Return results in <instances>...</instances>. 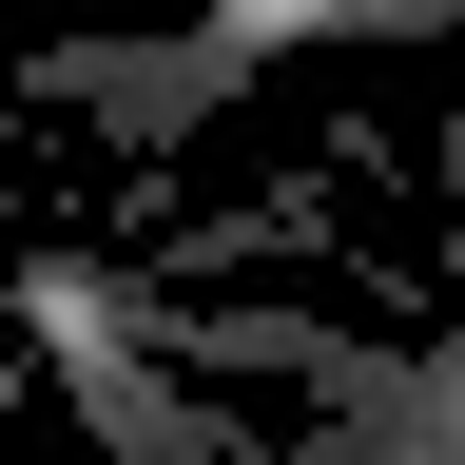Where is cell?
Masks as SVG:
<instances>
[{"mask_svg":"<svg viewBox=\"0 0 465 465\" xmlns=\"http://www.w3.org/2000/svg\"><path fill=\"white\" fill-rule=\"evenodd\" d=\"M0 311H20V349H39V369H58V388L97 407V446H116V465H272L252 427H213V407L174 388V369H136V330H116V291H97L78 252L0 272Z\"/></svg>","mask_w":465,"mask_h":465,"instance_id":"cell-1","label":"cell"},{"mask_svg":"<svg viewBox=\"0 0 465 465\" xmlns=\"http://www.w3.org/2000/svg\"><path fill=\"white\" fill-rule=\"evenodd\" d=\"M272 58L252 39H213V20H155V39H39L20 58V97H58V116H97L116 155H174V136H213L232 97H252Z\"/></svg>","mask_w":465,"mask_h":465,"instance_id":"cell-2","label":"cell"},{"mask_svg":"<svg viewBox=\"0 0 465 465\" xmlns=\"http://www.w3.org/2000/svg\"><path fill=\"white\" fill-rule=\"evenodd\" d=\"M465 0H330V39H446Z\"/></svg>","mask_w":465,"mask_h":465,"instance_id":"cell-3","label":"cell"}]
</instances>
